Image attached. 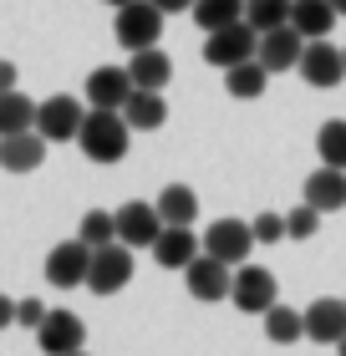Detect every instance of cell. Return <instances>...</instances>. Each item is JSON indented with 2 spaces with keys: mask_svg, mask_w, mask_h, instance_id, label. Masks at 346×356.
I'll return each instance as SVG.
<instances>
[{
  "mask_svg": "<svg viewBox=\"0 0 346 356\" xmlns=\"http://www.w3.org/2000/svg\"><path fill=\"white\" fill-rule=\"evenodd\" d=\"M77 148L92 158V163H123L127 148H133V122L123 118V107H92L81 118Z\"/></svg>",
  "mask_w": 346,
  "mask_h": 356,
  "instance_id": "obj_1",
  "label": "cell"
},
{
  "mask_svg": "<svg viewBox=\"0 0 346 356\" xmlns=\"http://www.w3.org/2000/svg\"><path fill=\"white\" fill-rule=\"evenodd\" d=\"M133 245H123V239H112V245H97L92 250V270H87V290L92 296H118V290L133 280Z\"/></svg>",
  "mask_w": 346,
  "mask_h": 356,
  "instance_id": "obj_2",
  "label": "cell"
},
{
  "mask_svg": "<svg viewBox=\"0 0 346 356\" xmlns=\"http://www.w3.org/2000/svg\"><path fill=\"white\" fill-rule=\"evenodd\" d=\"M112 36H118V46H127V51L158 46V36H163V10L153 6V0H127V6H118Z\"/></svg>",
  "mask_w": 346,
  "mask_h": 356,
  "instance_id": "obj_3",
  "label": "cell"
},
{
  "mask_svg": "<svg viewBox=\"0 0 346 356\" xmlns=\"http://www.w3.org/2000/svg\"><path fill=\"white\" fill-rule=\"evenodd\" d=\"M260 56V31L250 21H235V26H224V31H209V41H204V61L209 67H239V61H250Z\"/></svg>",
  "mask_w": 346,
  "mask_h": 356,
  "instance_id": "obj_4",
  "label": "cell"
},
{
  "mask_svg": "<svg viewBox=\"0 0 346 356\" xmlns=\"http://www.w3.org/2000/svg\"><path fill=\"white\" fill-rule=\"evenodd\" d=\"M184 285H189V296L194 300H229V285H235V265H224L219 254H209L199 250L194 260L184 265Z\"/></svg>",
  "mask_w": 346,
  "mask_h": 356,
  "instance_id": "obj_5",
  "label": "cell"
},
{
  "mask_svg": "<svg viewBox=\"0 0 346 356\" xmlns=\"http://www.w3.org/2000/svg\"><path fill=\"white\" fill-rule=\"evenodd\" d=\"M306 76V87H316V92H331L346 82V46H331V41H306V51H301V67H295Z\"/></svg>",
  "mask_w": 346,
  "mask_h": 356,
  "instance_id": "obj_6",
  "label": "cell"
},
{
  "mask_svg": "<svg viewBox=\"0 0 346 356\" xmlns=\"http://www.w3.org/2000/svg\"><path fill=\"white\" fill-rule=\"evenodd\" d=\"M87 270H92V245L81 234L61 239V245H52V254H46V280H52L56 290L87 285Z\"/></svg>",
  "mask_w": 346,
  "mask_h": 356,
  "instance_id": "obj_7",
  "label": "cell"
},
{
  "mask_svg": "<svg viewBox=\"0 0 346 356\" xmlns=\"http://www.w3.org/2000/svg\"><path fill=\"white\" fill-rule=\"evenodd\" d=\"M81 118H87V107H81L77 97L56 92V97H46V102L36 107V133H41L46 143H77Z\"/></svg>",
  "mask_w": 346,
  "mask_h": 356,
  "instance_id": "obj_8",
  "label": "cell"
},
{
  "mask_svg": "<svg viewBox=\"0 0 346 356\" xmlns=\"http://www.w3.org/2000/svg\"><path fill=\"white\" fill-rule=\"evenodd\" d=\"M229 300H235V311H244V316H265L275 305V275L265 265H235Z\"/></svg>",
  "mask_w": 346,
  "mask_h": 356,
  "instance_id": "obj_9",
  "label": "cell"
},
{
  "mask_svg": "<svg viewBox=\"0 0 346 356\" xmlns=\"http://www.w3.org/2000/svg\"><path fill=\"white\" fill-rule=\"evenodd\" d=\"M255 245H260V239H255V224H239V219H214L209 229H204V250L219 254L224 265H244Z\"/></svg>",
  "mask_w": 346,
  "mask_h": 356,
  "instance_id": "obj_10",
  "label": "cell"
},
{
  "mask_svg": "<svg viewBox=\"0 0 346 356\" xmlns=\"http://www.w3.org/2000/svg\"><path fill=\"white\" fill-rule=\"evenodd\" d=\"M36 346L46 356H67V351H81L87 346V321H81L77 311H52L36 326Z\"/></svg>",
  "mask_w": 346,
  "mask_h": 356,
  "instance_id": "obj_11",
  "label": "cell"
},
{
  "mask_svg": "<svg viewBox=\"0 0 346 356\" xmlns=\"http://www.w3.org/2000/svg\"><path fill=\"white\" fill-rule=\"evenodd\" d=\"M163 234V214H158V204H123L118 209V239L123 245H133V250H153V239Z\"/></svg>",
  "mask_w": 346,
  "mask_h": 356,
  "instance_id": "obj_12",
  "label": "cell"
},
{
  "mask_svg": "<svg viewBox=\"0 0 346 356\" xmlns=\"http://www.w3.org/2000/svg\"><path fill=\"white\" fill-rule=\"evenodd\" d=\"M41 163H46V138L36 133V127L0 138V168L6 173H36Z\"/></svg>",
  "mask_w": 346,
  "mask_h": 356,
  "instance_id": "obj_13",
  "label": "cell"
},
{
  "mask_svg": "<svg viewBox=\"0 0 346 356\" xmlns=\"http://www.w3.org/2000/svg\"><path fill=\"white\" fill-rule=\"evenodd\" d=\"M306 336H310V341H321V346H336L346 336V300H336V296L310 300L306 305Z\"/></svg>",
  "mask_w": 346,
  "mask_h": 356,
  "instance_id": "obj_14",
  "label": "cell"
},
{
  "mask_svg": "<svg viewBox=\"0 0 346 356\" xmlns=\"http://www.w3.org/2000/svg\"><path fill=\"white\" fill-rule=\"evenodd\" d=\"M301 51H306V36L295 26H275V31L260 36V61L270 72H295L301 67Z\"/></svg>",
  "mask_w": 346,
  "mask_h": 356,
  "instance_id": "obj_15",
  "label": "cell"
},
{
  "mask_svg": "<svg viewBox=\"0 0 346 356\" xmlns=\"http://www.w3.org/2000/svg\"><path fill=\"white\" fill-rule=\"evenodd\" d=\"M133 92H138V82H133L127 67H97L87 76V102L92 107H123Z\"/></svg>",
  "mask_w": 346,
  "mask_h": 356,
  "instance_id": "obj_16",
  "label": "cell"
},
{
  "mask_svg": "<svg viewBox=\"0 0 346 356\" xmlns=\"http://www.w3.org/2000/svg\"><path fill=\"white\" fill-rule=\"evenodd\" d=\"M199 250H204V245L194 239L189 224H163V234L153 239V260H158L163 270H184Z\"/></svg>",
  "mask_w": 346,
  "mask_h": 356,
  "instance_id": "obj_17",
  "label": "cell"
},
{
  "mask_svg": "<svg viewBox=\"0 0 346 356\" xmlns=\"http://www.w3.org/2000/svg\"><path fill=\"white\" fill-rule=\"evenodd\" d=\"M306 204H316L321 214H336V209H346V168L321 163L316 173L306 178Z\"/></svg>",
  "mask_w": 346,
  "mask_h": 356,
  "instance_id": "obj_18",
  "label": "cell"
},
{
  "mask_svg": "<svg viewBox=\"0 0 346 356\" xmlns=\"http://www.w3.org/2000/svg\"><path fill=\"white\" fill-rule=\"evenodd\" d=\"M270 67L260 56H250V61H239V67H224V92L235 97V102H255V97H265V87H270Z\"/></svg>",
  "mask_w": 346,
  "mask_h": 356,
  "instance_id": "obj_19",
  "label": "cell"
},
{
  "mask_svg": "<svg viewBox=\"0 0 346 356\" xmlns=\"http://www.w3.org/2000/svg\"><path fill=\"white\" fill-rule=\"evenodd\" d=\"M123 118L133 122V133H158V127L168 122V102H163V92L138 87V92L123 102Z\"/></svg>",
  "mask_w": 346,
  "mask_h": 356,
  "instance_id": "obj_20",
  "label": "cell"
},
{
  "mask_svg": "<svg viewBox=\"0 0 346 356\" xmlns=\"http://www.w3.org/2000/svg\"><path fill=\"white\" fill-rule=\"evenodd\" d=\"M341 21V10L331 6V0H295V10H290V26L301 31L306 41H321V36H331V26Z\"/></svg>",
  "mask_w": 346,
  "mask_h": 356,
  "instance_id": "obj_21",
  "label": "cell"
},
{
  "mask_svg": "<svg viewBox=\"0 0 346 356\" xmlns=\"http://www.w3.org/2000/svg\"><path fill=\"white\" fill-rule=\"evenodd\" d=\"M127 72H133L138 87H153V92H163V87L173 82V61H168V51H163V46H143V51H133Z\"/></svg>",
  "mask_w": 346,
  "mask_h": 356,
  "instance_id": "obj_22",
  "label": "cell"
},
{
  "mask_svg": "<svg viewBox=\"0 0 346 356\" xmlns=\"http://www.w3.org/2000/svg\"><path fill=\"white\" fill-rule=\"evenodd\" d=\"M158 214H163V224H194L199 219V193L189 184H168L158 193Z\"/></svg>",
  "mask_w": 346,
  "mask_h": 356,
  "instance_id": "obj_23",
  "label": "cell"
},
{
  "mask_svg": "<svg viewBox=\"0 0 346 356\" xmlns=\"http://www.w3.org/2000/svg\"><path fill=\"white\" fill-rule=\"evenodd\" d=\"M36 107L41 102H31V97H21V92H0V138L6 133H26V127H36Z\"/></svg>",
  "mask_w": 346,
  "mask_h": 356,
  "instance_id": "obj_24",
  "label": "cell"
},
{
  "mask_svg": "<svg viewBox=\"0 0 346 356\" xmlns=\"http://www.w3.org/2000/svg\"><path fill=\"white\" fill-rule=\"evenodd\" d=\"M260 321H265V336L275 346H290V341L306 336V311H290V305H270Z\"/></svg>",
  "mask_w": 346,
  "mask_h": 356,
  "instance_id": "obj_25",
  "label": "cell"
},
{
  "mask_svg": "<svg viewBox=\"0 0 346 356\" xmlns=\"http://www.w3.org/2000/svg\"><path fill=\"white\" fill-rule=\"evenodd\" d=\"M290 10H295V0H244V21H250L260 36L275 26H290Z\"/></svg>",
  "mask_w": 346,
  "mask_h": 356,
  "instance_id": "obj_26",
  "label": "cell"
},
{
  "mask_svg": "<svg viewBox=\"0 0 346 356\" xmlns=\"http://www.w3.org/2000/svg\"><path fill=\"white\" fill-rule=\"evenodd\" d=\"M194 21L204 31H224V26L244 21V0H194Z\"/></svg>",
  "mask_w": 346,
  "mask_h": 356,
  "instance_id": "obj_27",
  "label": "cell"
},
{
  "mask_svg": "<svg viewBox=\"0 0 346 356\" xmlns=\"http://www.w3.org/2000/svg\"><path fill=\"white\" fill-rule=\"evenodd\" d=\"M316 153H321V163L346 168V122H341V118L321 122V133H316Z\"/></svg>",
  "mask_w": 346,
  "mask_h": 356,
  "instance_id": "obj_28",
  "label": "cell"
},
{
  "mask_svg": "<svg viewBox=\"0 0 346 356\" xmlns=\"http://www.w3.org/2000/svg\"><path fill=\"white\" fill-rule=\"evenodd\" d=\"M77 234L87 239L92 250H97V245H112V239H118V214H107V209H87L81 224H77Z\"/></svg>",
  "mask_w": 346,
  "mask_h": 356,
  "instance_id": "obj_29",
  "label": "cell"
},
{
  "mask_svg": "<svg viewBox=\"0 0 346 356\" xmlns=\"http://www.w3.org/2000/svg\"><path fill=\"white\" fill-rule=\"evenodd\" d=\"M316 229H321V209L301 199V204H295L290 214H285V234H290V239H310Z\"/></svg>",
  "mask_w": 346,
  "mask_h": 356,
  "instance_id": "obj_30",
  "label": "cell"
},
{
  "mask_svg": "<svg viewBox=\"0 0 346 356\" xmlns=\"http://www.w3.org/2000/svg\"><path fill=\"white\" fill-rule=\"evenodd\" d=\"M250 224H255V239H260V245L290 239V234H285V214H260V219H250Z\"/></svg>",
  "mask_w": 346,
  "mask_h": 356,
  "instance_id": "obj_31",
  "label": "cell"
},
{
  "mask_svg": "<svg viewBox=\"0 0 346 356\" xmlns=\"http://www.w3.org/2000/svg\"><path fill=\"white\" fill-rule=\"evenodd\" d=\"M46 316H52V311H46V305L36 300V296H26V300H15V326H31V331H36L41 326V321Z\"/></svg>",
  "mask_w": 346,
  "mask_h": 356,
  "instance_id": "obj_32",
  "label": "cell"
},
{
  "mask_svg": "<svg viewBox=\"0 0 346 356\" xmlns=\"http://www.w3.org/2000/svg\"><path fill=\"white\" fill-rule=\"evenodd\" d=\"M10 87H15V61L0 56V92H10Z\"/></svg>",
  "mask_w": 346,
  "mask_h": 356,
  "instance_id": "obj_33",
  "label": "cell"
},
{
  "mask_svg": "<svg viewBox=\"0 0 346 356\" xmlns=\"http://www.w3.org/2000/svg\"><path fill=\"white\" fill-rule=\"evenodd\" d=\"M6 326H15V300L0 296V331H6Z\"/></svg>",
  "mask_w": 346,
  "mask_h": 356,
  "instance_id": "obj_34",
  "label": "cell"
},
{
  "mask_svg": "<svg viewBox=\"0 0 346 356\" xmlns=\"http://www.w3.org/2000/svg\"><path fill=\"white\" fill-rule=\"evenodd\" d=\"M163 15H178V10H194V0H153Z\"/></svg>",
  "mask_w": 346,
  "mask_h": 356,
  "instance_id": "obj_35",
  "label": "cell"
},
{
  "mask_svg": "<svg viewBox=\"0 0 346 356\" xmlns=\"http://www.w3.org/2000/svg\"><path fill=\"white\" fill-rule=\"evenodd\" d=\"M336 356H346V336H341V341H336Z\"/></svg>",
  "mask_w": 346,
  "mask_h": 356,
  "instance_id": "obj_36",
  "label": "cell"
},
{
  "mask_svg": "<svg viewBox=\"0 0 346 356\" xmlns=\"http://www.w3.org/2000/svg\"><path fill=\"white\" fill-rule=\"evenodd\" d=\"M102 6H112V10H118V6H127V0H102Z\"/></svg>",
  "mask_w": 346,
  "mask_h": 356,
  "instance_id": "obj_37",
  "label": "cell"
},
{
  "mask_svg": "<svg viewBox=\"0 0 346 356\" xmlns=\"http://www.w3.org/2000/svg\"><path fill=\"white\" fill-rule=\"evenodd\" d=\"M331 6H336V10H341V15H346V0H331Z\"/></svg>",
  "mask_w": 346,
  "mask_h": 356,
  "instance_id": "obj_38",
  "label": "cell"
},
{
  "mask_svg": "<svg viewBox=\"0 0 346 356\" xmlns=\"http://www.w3.org/2000/svg\"><path fill=\"white\" fill-rule=\"evenodd\" d=\"M67 356H87V351H67Z\"/></svg>",
  "mask_w": 346,
  "mask_h": 356,
  "instance_id": "obj_39",
  "label": "cell"
}]
</instances>
